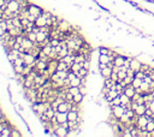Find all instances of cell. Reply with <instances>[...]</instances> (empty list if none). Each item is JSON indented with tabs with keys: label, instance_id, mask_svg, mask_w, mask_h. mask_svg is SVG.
<instances>
[{
	"label": "cell",
	"instance_id": "cell-1",
	"mask_svg": "<svg viewBox=\"0 0 154 137\" xmlns=\"http://www.w3.org/2000/svg\"><path fill=\"white\" fill-rule=\"evenodd\" d=\"M125 111H126V107L123 106V105H119V106H112V107H111V114H113L117 119H120V118L125 114Z\"/></svg>",
	"mask_w": 154,
	"mask_h": 137
},
{
	"label": "cell",
	"instance_id": "cell-2",
	"mask_svg": "<svg viewBox=\"0 0 154 137\" xmlns=\"http://www.w3.org/2000/svg\"><path fill=\"white\" fill-rule=\"evenodd\" d=\"M28 11H29V13L31 15V16H34L35 18L36 17H39V16H41L42 15V12H43V9L41 7V6H37V5H35V4H30V5H28Z\"/></svg>",
	"mask_w": 154,
	"mask_h": 137
},
{
	"label": "cell",
	"instance_id": "cell-3",
	"mask_svg": "<svg viewBox=\"0 0 154 137\" xmlns=\"http://www.w3.org/2000/svg\"><path fill=\"white\" fill-rule=\"evenodd\" d=\"M69 132H70V129L66 127V126H64V125H61V124L57 125L55 129H54V135L55 136H59V137L69 136Z\"/></svg>",
	"mask_w": 154,
	"mask_h": 137
},
{
	"label": "cell",
	"instance_id": "cell-4",
	"mask_svg": "<svg viewBox=\"0 0 154 137\" xmlns=\"http://www.w3.org/2000/svg\"><path fill=\"white\" fill-rule=\"evenodd\" d=\"M35 25L37 27V28H43V27H48V18H46L43 15H41V16H39V17H36L35 18Z\"/></svg>",
	"mask_w": 154,
	"mask_h": 137
},
{
	"label": "cell",
	"instance_id": "cell-5",
	"mask_svg": "<svg viewBox=\"0 0 154 137\" xmlns=\"http://www.w3.org/2000/svg\"><path fill=\"white\" fill-rule=\"evenodd\" d=\"M141 65H142V63L140 61V59H137V58H131V60H130V67L132 68L135 72H136V71H140Z\"/></svg>",
	"mask_w": 154,
	"mask_h": 137
},
{
	"label": "cell",
	"instance_id": "cell-6",
	"mask_svg": "<svg viewBox=\"0 0 154 137\" xmlns=\"http://www.w3.org/2000/svg\"><path fill=\"white\" fill-rule=\"evenodd\" d=\"M55 119L59 124H64L67 121V113H64V112H59L57 111L55 112Z\"/></svg>",
	"mask_w": 154,
	"mask_h": 137
},
{
	"label": "cell",
	"instance_id": "cell-7",
	"mask_svg": "<svg viewBox=\"0 0 154 137\" xmlns=\"http://www.w3.org/2000/svg\"><path fill=\"white\" fill-rule=\"evenodd\" d=\"M112 72H113V70H112V67H110V66H106V67H104V68L100 70V75H101V77L104 80L105 78H110Z\"/></svg>",
	"mask_w": 154,
	"mask_h": 137
},
{
	"label": "cell",
	"instance_id": "cell-8",
	"mask_svg": "<svg viewBox=\"0 0 154 137\" xmlns=\"http://www.w3.org/2000/svg\"><path fill=\"white\" fill-rule=\"evenodd\" d=\"M124 94H126L130 99H132V96L136 94V89L134 88L132 84H129V86H126V87L124 88Z\"/></svg>",
	"mask_w": 154,
	"mask_h": 137
},
{
	"label": "cell",
	"instance_id": "cell-9",
	"mask_svg": "<svg viewBox=\"0 0 154 137\" xmlns=\"http://www.w3.org/2000/svg\"><path fill=\"white\" fill-rule=\"evenodd\" d=\"M57 71H70V66L64 60H59L58 61V70Z\"/></svg>",
	"mask_w": 154,
	"mask_h": 137
},
{
	"label": "cell",
	"instance_id": "cell-10",
	"mask_svg": "<svg viewBox=\"0 0 154 137\" xmlns=\"http://www.w3.org/2000/svg\"><path fill=\"white\" fill-rule=\"evenodd\" d=\"M119 98H120L122 105H123V106H125V107H126V106H128V105H129V103H130V102L132 101V100H131V99H130V98H129V96H128L126 94H124V93L119 94Z\"/></svg>",
	"mask_w": 154,
	"mask_h": 137
},
{
	"label": "cell",
	"instance_id": "cell-11",
	"mask_svg": "<svg viewBox=\"0 0 154 137\" xmlns=\"http://www.w3.org/2000/svg\"><path fill=\"white\" fill-rule=\"evenodd\" d=\"M83 99H84V95H83L82 93H80V94H77V95L73 96V100H72V101H73L75 103H80V105H81V103L83 102Z\"/></svg>",
	"mask_w": 154,
	"mask_h": 137
},
{
	"label": "cell",
	"instance_id": "cell-12",
	"mask_svg": "<svg viewBox=\"0 0 154 137\" xmlns=\"http://www.w3.org/2000/svg\"><path fill=\"white\" fill-rule=\"evenodd\" d=\"M11 136V126H5L1 131V137H10Z\"/></svg>",
	"mask_w": 154,
	"mask_h": 137
},
{
	"label": "cell",
	"instance_id": "cell-13",
	"mask_svg": "<svg viewBox=\"0 0 154 137\" xmlns=\"http://www.w3.org/2000/svg\"><path fill=\"white\" fill-rule=\"evenodd\" d=\"M22 136L21 129H16V127H11V137H18Z\"/></svg>",
	"mask_w": 154,
	"mask_h": 137
},
{
	"label": "cell",
	"instance_id": "cell-14",
	"mask_svg": "<svg viewBox=\"0 0 154 137\" xmlns=\"http://www.w3.org/2000/svg\"><path fill=\"white\" fill-rule=\"evenodd\" d=\"M142 81H143V80H141V78H137V77H135L131 84H132V86H134V88L136 89V88H140V87H141V84H142Z\"/></svg>",
	"mask_w": 154,
	"mask_h": 137
},
{
	"label": "cell",
	"instance_id": "cell-15",
	"mask_svg": "<svg viewBox=\"0 0 154 137\" xmlns=\"http://www.w3.org/2000/svg\"><path fill=\"white\" fill-rule=\"evenodd\" d=\"M110 107H112V106H119V105H122V101H120V98L119 96H117V98H114L110 103Z\"/></svg>",
	"mask_w": 154,
	"mask_h": 137
},
{
	"label": "cell",
	"instance_id": "cell-16",
	"mask_svg": "<svg viewBox=\"0 0 154 137\" xmlns=\"http://www.w3.org/2000/svg\"><path fill=\"white\" fill-rule=\"evenodd\" d=\"M110 51H111V48H107V47H105V46L99 47V53H100V54H108Z\"/></svg>",
	"mask_w": 154,
	"mask_h": 137
},
{
	"label": "cell",
	"instance_id": "cell-17",
	"mask_svg": "<svg viewBox=\"0 0 154 137\" xmlns=\"http://www.w3.org/2000/svg\"><path fill=\"white\" fill-rule=\"evenodd\" d=\"M128 76V74H126V71H123V70H119L118 71V77H119V81L118 82H122L125 77Z\"/></svg>",
	"mask_w": 154,
	"mask_h": 137
},
{
	"label": "cell",
	"instance_id": "cell-18",
	"mask_svg": "<svg viewBox=\"0 0 154 137\" xmlns=\"http://www.w3.org/2000/svg\"><path fill=\"white\" fill-rule=\"evenodd\" d=\"M111 78H112L114 82H118V81H119V77H118V72H112V75H111Z\"/></svg>",
	"mask_w": 154,
	"mask_h": 137
},
{
	"label": "cell",
	"instance_id": "cell-19",
	"mask_svg": "<svg viewBox=\"0 0 154 137\" xmlns=\"http://www.w3.org/2000/svg\"><path fill=\"white\" fill-rule=\"evenodd\" d=\"M4 118H5V115H4V112H3L1 107H0V121H1V120H3Z\"/></svg>",
	"mask_w": 154,
	"mask_h": 137
},
{
	"label": "cell",
	"instance_id": "cell-20",
	"mask_svg": "<svg viewBox=\"0 0 154 137\" xmlns=\"http://www.w3.org/2000/svg\"><path fill=\"white\" fill-rule=\"evenodd\" d=\"M6 33V30H4V29H1V28H0V37H1L4 34Z\"/></svg>",
	"mask_w": 154,
	"mask_h": 137
},
{
	"label": "cell",
	"instance_id": "cell-21",
	"mask_svg": "<svg viewBox=\"0 0 154 137\" xmlns=\"http://www.w3.org/2000/svg\"><path fill=\"white\" fill-rule=\"evenodd\" d=\"M143 1H152V0H143Z\"/></svg>",
	"mask_w": 154,
	"mask_h": 137
},
{
	"label": "cell",
	"instance_id": "cell-22",
	"mask_svg": "<svg viewBox=\"0 0 154 137\" xmlns=\"http://www.w3.org/2000/svg\"><path fill=\"white\" fill-rule=\"evenodd\" d=\"M152 94H153V95H154V89H153V90H152Z\"/></svg>",
	"mask_w": 154,
	"mask_h": 137
},
{
	"label": "cell",
	"instance_id": "cell-23",
	"mask_svg": "<svg viewBox=\"0 0 154 137\" xmlns=\"http://www.w3.org/2000/svg\"><path fill=\"white\" fill-rule=\"evenodd\" d=\"M153 137H154V131H153Z\"/></svg>",
	"mask_w": 154,
	"mask_h": 137
}]
</instances>
